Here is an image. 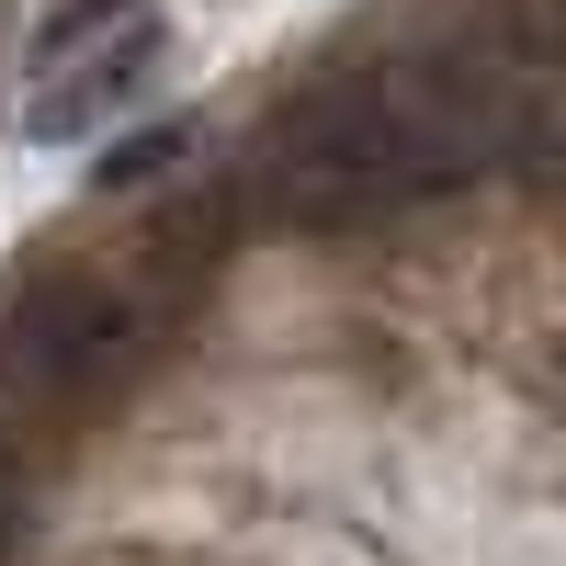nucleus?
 I'll return each instance as SVG.
<instances>
[{"label": "nucleus", "mask_w": 566, "mask_h": 566, "mask_svg": "<svg viewBox=\"0 0 566 566\" xmlns=\"http://www.w3.org/2000/svg\"><path fill=\"white\" fill-rule=\"evenodd\" d=\"M250 193L295 239H352V227L419 205L408 148H397V103H386V57H352V69H317L283 91L250 136Z\"/></svg>", "instance_id": "f257e3e1"}, {"label": "nucleus", "mask_w": 566, "mask_h": 566, "mask_svg": "<svg viewBox=\"0 0 566 566\" xmlns=\"http://www.w3.org/2000/svg\"><path fill=\"white\" fill-rule=\"evenodd\" d=\"M159 317L125 261H23L0 283V408L12 419H91L148 374Z\"/></svg>", "instance_id": "f03ea898"}, {"label": "nucleus", "mask_w": 566, "mask_h": 566, "mask_svg": "<svg viewBox=\"0 0 566 566\" xmlns=\"http://www.w3.org/2000/svg\"><path fill=\"white\" fill-rule=\"evenodd\" d=\"M148 80H159V23H136V34H103V45H80V57H57V69L34 80V103H23V136H34V148H69V136H91L103 114H125Z\"/></svg>", "instance_id": "7ed1b4c3"}, {"label": "nucleus", "mask_w": 566, "mask_h": 566, "mask_svg": "<svg viewBox=\"0 0 566 566\" xmlns=\"http://www.w3.org/2000/svg\"><path fill=\"white\" fill-rule=\"evenodd\" d=\"M510 170H522V181H544V193H566V57H544V45H533V69H522Z\"/></svg>", "instance_id": "20e7f679"}, {"label": "nucleus", "mask_w": 566, "mask_h": 566, "mask_svg": "<svg viewBox=\"0 0 566 566\" xmlns=\"http://www.w3.org/2000/svg\"><path fill=\"white\" fill-rule=\"evenodd\" d=\"M159 0H57V12L34 23V69H57V57H80V45H103V34H136Z\"/></svg>", "instance_id": "39448f33"}, {"label": "nucleus", "mask_w": 566, "mask_h": 566, "mask_svg": "<svg viewBox=\"0 0 566 566\" xmlns=\"http://www.w3.org/2000/svg\"><path fill=\"white\" fill-rule=\"evenodd\" d=\"M23 522H34V453H23L12 419H0V566L23 555Z\"/></svg>", "instance_id": "423d86ee"}, {"label": "nucleus", "mask_w": 566, "mask_h": 566, "mask_svg": "<svg viewBox=\"0 0 566 566\" xmlns=\"http://www.w3.org/2000/svg\"><path fill=\"white\" fill-rule=\"evenodd\" d=\"M181 148H193V125H159V136H125L114 148V170H103V193H125V181H159Z\"/></svg>", "instance_id": "0eeeda50"}]
</instances>
